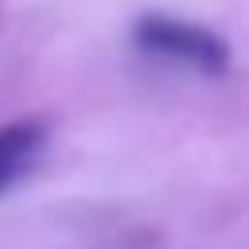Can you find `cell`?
<instances>
[{"label":"cell","mask_w":249,"mask_h":249,"mask_svg":"<svg viewBox=\"0 0 249 249\" xmlns=\"http://www.w3.org/2000/svg\"><path fill=\"white\" fill-rule=\"evenodd\" d=\"M43 144H47V121L43 117H19V121H8L0 128V195L35 167Z\"/></svg>","instance_id":"cell-2"},{"label":"cell","mask_w":249,"mask_h":249,"mask_svg":"<svg viewBox=\"0 0 249 249\" xmlns=\"http://www.w3.org/2000/svg\"><path fill=\"white\" fill-rule=\"evenodd\" d=\"M132 39L148 54H163V58L198 66L206 74H222L230 66V47H226L222 35H214L210 27L175 19V16H160V12L140 16L136 27H132Z\"/></svg>","instance_id":"cell-1"}]
</instances>
